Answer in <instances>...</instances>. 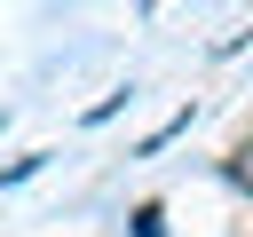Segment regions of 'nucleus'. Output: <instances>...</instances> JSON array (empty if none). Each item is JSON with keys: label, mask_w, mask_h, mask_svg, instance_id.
Returning a JSON list of instances; mask_svg holds the SVG:
<instances>
[{"label": "nucleus", "mask_w": 253, "mask_h": 237, "mask_svg": "<svg viewBox=\"0 0 253 237\" xmlns=\"http://www.w3.org/2000/svg\"><path fill=\"white\" fill-rule=\"evenodd\" d=\"M47 158H55V150H24V158H8V166H0V190H16V182H32V174H40Z\"/></svg>", "instance_id": "f257e3e1"}, {"label": "nucleus", "mask_w": 253, "mask_h": 237, "mask_svg": "<svg viewBox=\"0 0 253 237\" xmlns=\"http://www.w3.org/2000/svg\"><path fill=\"white\" fill-rule=\"evenodd\" d=\"M221 174H229V182H237V190H253V142H237V150H229V158H221Z\"/></svg>", "instance_id": "39448f33"}, {"label": "nucleus", "mask_w": 253, "mask_h": 237, "mask_svg": "<svg viewBox=\"0 0 253 237\" xmlns=\"http://www.w3.org/2000/svg\"><path fill=\"white\" fill-rule=\"evenodd\" d=\"M126 103H134V87H111V95H103V103H87V126H103V118H119V111H126Z\"/></svg>", "instance_id": "7ed1b4c3"}, {"label": "nucleus", "mask_w": 253, "mask_h": 237, "mask_svg": "<svg viewBox=\"0 0 253 237\" xmlns=\"http://www.w3.org/2000/svg\"><path fill=\"white\" fill-rule=\"evenodd\" d=\"M174 134H190V103H182V111H174V118H166V126H150V142H142V158H150V150H166V142H174Z\"/></svg>", "instance_id": "20e7f679"}, {"label": "nucleus", "mask_w": 253, "mask_h": 237, "mask_svg": "<svg viewBox=\"0 0 253 237\" xmlns=\"http://www.w3.org/2000/svg\"><path fill=\"white\" fill-rule=\"evenodd\" d=\"M126 229H134V237H166V205H158V198H142V205L126 213Z\"/></svg>", "instance_id": "f03ea898"}, {"label": "nucleus", "mask_w": 253, "mask_h": 237, "mask_svg": "<svg viewBox=\"0 0 253 237\" xmlns=\"http://www.w3.org/2000/svg\"><path fill=\"white\" fill-rule=\"evenodd\" d=\"M0 126H8V111H0Z\"/></svg>", "instance_id": "423d86ee"}]
</instances>
